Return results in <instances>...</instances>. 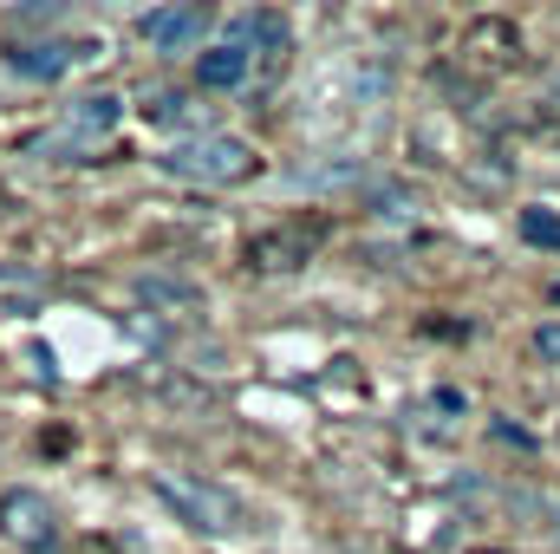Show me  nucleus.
I'll use <instances>...</instances> for the list:
<instances>
[{"instance_id":"0eeeda50","label":"nucleus","mask_w":560,"mask_h":554,"mask_svg":"<svg viewBox=\"0 0 560 554\" xmlns=\"http://www.w3.org/2000/svg\"><path fill=\"white\" fill-rule=\"evenodd\" d=\"M85 53H92V46H72V39H26V46H13V53H7V66H13L20 79L52 85V79H66Z\"/></svg>"},{"instance_id":"f8f14e48","label":"nucleus","mask_w":560,"mask_h":554,"mask_svg":"<svg viewBox=\"0 0 560 554\" xmlns=\"http://www.w3.org/2000/svg\"><path fill=\"white\" fill-rule=\"evenodd\" d=\"M372 203H378V216H392V222H405V216H418V196H411V189H378Z\"/></svg>"},{"instance_id":"1a4fd4ad","label":"nucleus","mask_w":560,"mask_h":554,"mask_svg":"<svg viewBox=\"0 0 560 554\" xmlns=\"http://www.w3.org/2000/svg\"><path fill=\"white\" fill-rule=\"evenodd\" d=\"M248 72H255V59L242 46H229V39H215V46L196 53V92H242Z\"/></svg>"},{"instance_id":"20e7f679","label":"nucleus","mask_w":560,"mask_h":554,"mask_svg":"<svg viewBox=\"0 0 560 554\" xmlns=\"http://www.w3.org/2000/svg\"><path fill=\"white\" fill-rule=\"evenodd\" d=\"M118 125H125V99L118 92H85V99L66 105V118H59V131H52L46 150H98Z\"/></svg>"},{"instance_id":"2eb2a0df","label":"nucleus","mask_w":560,"mask_h":554,"mask_svg":"<svg viewBox=\"0 0 560 554\" xmlns=\"http://www.w3.org/2000/svg\"><path fill=\"white\" fill-rule=\"evenodd\" d=\"M548 112H555V118H560V72H555V79H548Z\"/></svg>"},{"instance_id":"39448f33","label":"nucleus","mask_w":560,"mask_h":554,"mask_svg":"<svg viewBox=\"0 0 560 554\" xmlns=\"http://www.w3.org/2000/svg\"><path fill=\"white\" fill-rule=\"evenodd\" d=\"M0 535L26 554L59 549V509H52L39 489H7V496H0Z\"/></svg>"},{"instance_id":"4468645a","label":"nucleus","mask_w":560,"mask_h":554,"mask_svg":"<svg viewBox=\"0 0 560 554\" xmlns=\"http://www.w3.org/2000/svg\"><path fill=\"white\" fill-rule=\"evenodd\" d=\"M495 437H502V443H522V450H535V437H528L522 424H495Z\"/></svg>"},{"instance_id":"6e6552de","label":"nucleus","mask_w":560,"mask_h":554,"mask_svg":"<svg viewBox=\"0 0 560 554\" xmlns=\"http://www.w3.org/2000/svg\"><path fill=\"white\" fill-rule=\"evenodd\" d=\"M319 242H326V222H287V229L261 235V242L248 249V262H255V268H300Z\"/></svg>"},{"instance_id":"ddd939ff","label":"nucleus","mask_w":560,"mask_h":554,"mask_svg":"<svg viewBox=\"0 0 560 554\" xmlns=\"http://www.w3.org/2000/svg\"><path fill=\"white\" fill-rule=\"evenodd\" d=\"M535 353H541V366H560V320L535 326Z\"/></svg>"},{"instance_id":"9b49d317","label":"nucleus","mask_w":560,"mask_h":554,"mask_svg":"<svg viewBox=\"0 0 560 554\" xmlns=\"http://www.w3.org/2000/svg\"><path fill=\"white\" fill-rule=\"evenodd\" d=\"M143 118H150V125H189L196 112H189L183 92H150V99H143Z\"/></svg>"},{"instance_id":"9d476101","label":"nucleus","mask_w":560,"mask_h":554,"mask_svg":"<svg viewBox=\"0 0 560 554\" xmlns=\"http://www.w3.org/2000/svg\"><path fill=\"white\" fill-rule=\"evenodd\" d=\"M515 235H522L528 249H548V255H560V216H555V209H541V203L515 216Z\"/></svg>"},{"instance_id":"423d86ee","label":"nucleus","mask_w":560,"mask_h":554,"mask_svg":"<svg viewBox=\"0 0 560 554\" xmlns=\"http://www.w3.org/2000/svg\"><path fill=\"white\" fill-rule=\"evenodd\" d=\"M229 46H242L248 59L261 53V59H275L280 66V59L293 53V33H287V20H280L275 7H248V13L229 20Z\"/></svg>"},{"instance_id":"f03ea898","label":"nucleus","mask_w":560,"mask_h":554,"mask_svg":"<svg viewBox=\"0 0 560 554\" xmlns=\"http://www.w3.org/2000/svg\"><path fill=\"white\" fill-rule=\"evenodd\" d=\"M156 496L202 535H242L248 529V509L235 489L209 483V476H189V470H156Z\"/></svg>"},{"instance_id":"7ed1b4c3","label":"nucleus","mask_w":560,"mask_h":554,"mask_svg":"<svg viewBox=\"0 0 560 554\" xmlns=\"http://www.w3.org/2000/svg\"><path fill=\"white\" fill-rule=\"evenodd\" d=\"M202 33H209V7H196V0H170V7L138 13V39L150 53H163V59L202 53Z\"/></svg>"},{"instance_id":"f257e3e1","label":"nucleus","mask_w":560,"mask_h":554,"mask_svg":"<svg viewBox=\"0 0 560 554\" xmlns=\"http://www.w3.org/2000/svg\"><path fill=\"white\" fill-rule=\"evenodd\" d=\"M156 163H163V176L196 183V189H235V183H248V176L261 170L255 143H248V138H229V131H196V138L170 143Z\"/></svg>"}]
</instances>
